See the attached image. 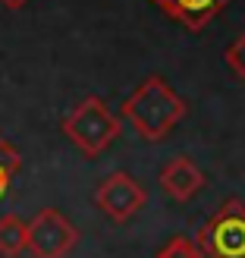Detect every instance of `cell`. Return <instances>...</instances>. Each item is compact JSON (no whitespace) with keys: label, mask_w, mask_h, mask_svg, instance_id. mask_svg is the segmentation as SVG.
<instances>
[{"label":"cell","mask_w":245,"mask_h":258,"mask_svg":"<svg viewBox=\"0 0 245 258\" xmlns=\"http://www.w3.org/2000/svg\"><path fill=\"white\" fill-rule=\"evenodd\" d=\"M63 136H66L85 158H98L101 151L120 139V117L113 113L98 95H88L82 104H75L66 117H63Z\"/></svg>","instance_id":"cell-2"},{"label":"cell","mask_w":245,"mask_h":258,"mask_svg":"<svg viewBox=\"0 0 245 258\" xmlns=\"http://www.w3.org/2000/svg\"><path fill=\"white\" fill-rule=\"evenodd\" d=\"M160 186H164V192L170 199L189 202V199H195L198 192L204 189V173H201V167L192 158H183V154H179V158H170L164 164Z\"/></svg>","instance_id":"cell-6"},{"label":"cell","mask_w":245,"mask_h":258,"mask_svg":"<svg viewBox=\"0 0 245 258\" xmlns=\"http://www.w3.org/2000/svg\"><path fill=\"white\" fill-rule=\"evenodd\" d=\"M157 258H204L195 246V239H189V236H173L167 246L157 252Z\"/></svg>","instance_id":"cell-9"},{"label":"cell","mask_w":245,"mask_h":258,"mask_svg":"<svg viewBox=\"0 0 245 258\" xmlns=\"http://www.w3.org/2000/svg\"><path fill=\"white\" fill-rule=\"evenodd\" d=\"M167 16L183 22L186 29H204L229 0H157Z\"/></svg>","instance_id":"cell-7"},{"label":"cell","mask_w":245,"mask_h":258,"mask_svg":"<svg viewBox=\"0 0 245 258\" xmlns=\"http://www.w3.org/2000/svg\"><path fill=\"white\" fill-rule=\"evenodd\" d=\"M0 167H4V170H7L10 176H13V173H16L19 167H22V158H19V151L13 148V145H10V142H7L4 136H0Z\"/></svg>","instance_id":"cell-11"},{"label":"cell","mask_w":245,"mask_h":258,"mask_svg":"<svg viewBox=\"0 0 245 258\" xmlns=\"http://www.w3.org/2000/svg\"><path fill=\"white\" fill-rule=\"evenodd\" d=\"M226 63L239 79H245V35H239L236 41L226 47Z\"/></svg>","instance_id":"cell-10"},{"label":"cell","mask_w":245,"mask_h":258,"mask_svg":"<svg viewBox=\"0 0 245 258\" xmlns=\"http://www.w3.org/2000/svg\"><path fill=\"white\" fill-rule=\"evenodd\" d=\"M123 117L145 142H160L170 129L186 117V101L160 76H148L132 95L123 101Z\"/></svg>","instance_id":"cell-1"},{"label":"cell","mask_w":245,"mask_h":258,"mask_svg":"<svg viewBox=\"0 0 245 258\" xmlns=\"http://www.w3.org/2000/svg\"><path fill=\"white\" fill-rule=\"evenodd\" d=\"M25 252V221L16 214L0 217V255L4 258H19Z\"/></svg>","instance_id":"cell-8"},{"label":"cell","mask_w":245,"mask_h":258,"mask_svg":"<svg viewBox=\"0 0 245 258\" xmlns=\"http://www.w3.org/2000/svg\"><path fill=\"white\" fill-rule=\"evenodd\" d=\"M0 4H4V7H10V10H22L25 4H29V0H0Z\"/></svg>","instance_id":"cell-13"},{"label":"cell","mask_w":245,"mask_h":258,"mask_svg":"<svg viewBox=\"0 0 245 258\" xmlns=\"http://www.w3.org/2000/svg\"><path fill=\"white\" fill-rule=\"evenodd\" d=\"M75 242H79V230L57 208H41L25 224V249L35 258H66Z\"/></svg>","instance_id":"cell-4"},{"label":"cell","mask_w":245,"mask_h":258,"mask_svg":"<svg viewBox=\"0 0 245 258\" xmlns=\"http://www.w3.org/2000/svg\"><path fill=\"white\" fill-rule=\"evenodd\" d=\"M195 246L204 258H245V202L226 199L198 230Z\"/></svg>","instance_id":"cell-3"},{"label":"cell","mask_w":245,"mask_h":258,"mask_svg":"<svg viewBox=\"0 0 245 258\" xmlns=\"http://www.w3.org/2000/svg\"><path fill=\"white\" fill-rule=\"evenodd\" d=\"M10 179H13V176H10V173L4 170V167H0V199L7 196V189H10Z\"/></svg>","instance_id":"cell-12"},{"label":"cell","mask_w":245,"mask_h":258,"mask_svg":"<svg viewBox=\"0 0 245 258\" xmlns=\"http://www.w3.org/2000/svg\"><path fill=\"white\" fill-rule=\"evenodd\" d=\"M148 202L145 186L132 179L129 173H110L95 192V205L104 211L113 224H126L129 217H135Z\"/></svg>","instance_id":"cell-5"}]
</instances>
